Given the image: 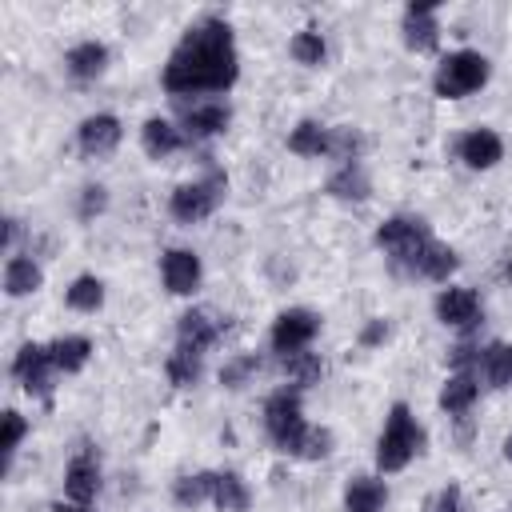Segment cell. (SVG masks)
Returning a JSON list of instances; mask_svg holds the SVG:
<instances>
[{
  "mask_svg": "<svg viewBox=\"0 0 512 512\" xmlns=\"http://www.w3.org/2000/svg\"><path fill=\"white\" fill-rule=\"evenodd\" d=\"M104 200H108V196H104V188H100V184H92V188H84V208H80V216L88 220L92 212H100V208H104Z\"/></svg>",
  "mask_w": 512,
  "mask_h": 512,
  "instance_id": "74e56055",
  "label": "cell"
},
{
  "mask_svg": "<svg viewBox=\"0 0 512 512\" xmlns=\"http://www.w3.org/2000/svg\"><path fill=\"white\" fill-rule=\"evenodd\" d=\"M372 184H368V172L352 160V164H340L332 176H328V196L336 200H368Z\"/></svg>",
  "mask_w": 512,
  "mask_h": 512,
  "instance_id": "d6986e66",
  "label": "cell"
},
{
  "mask_svg": "<svg viewBox=\"0 0 512 512\" xmlns=\"http://www.w3.org/2000/svg\"><path fill=\"white\" fill-rule=\"evenodd\" d=\"M64 492L72 496V504H88L96 492H100V464L92 452H80L72 456L68 472H64Z\"/></svg>",
  "mask_w": 512,
  "mask_h": 512,
  "instance_id": "4fadbf2b",
  "label": "cell"
},
{
  "mask_svg": "<svg viewBox=\"0 0 512 512\" xmlns=\"http://www.w3.org/2000/svg\"><path fill=\"white\" fill-rule=\"evenodd\" d=\"M288 148H292L296 156H328V148H332V128H324V124H316V120H300V124L292 128V136H288Z\"/></svg>",
  "mask_w": 512,
  "mask_h": 512,
  "instance_id": "44dd1931",
  "label": "cell"
},
{
  "mask_svg": "<svg viewBox=\"0 0 512 512\" xmlns=\"http://www.w3.org/2000/svg\"><path fill=\"white\" fill-rule=\"evenodd\" d=\"M280 364H284V372H288V380H292L296 388H304V384L320 380V372H324V364H320V356H316V352H288Z\"/></svg>",
  "mask_w": 512,
  "mask_h": 512,
  "instance_id": "1f68e13d",
  "label": "cell"
},
{
  "mask_svg": "<svg viewBox=\"0 0 512 512\" xmlns=\"http://www.w3.org/2000/svg\"><path fill=\"white\" fill-rule=\"evenodd\" d=\"M504 156V144L492 128H472L468 136H460V160L468 168H492Z\"/></svg>",
  "mask_w": 512,
  "mask_h": 512,
  "instance_id": "9a60e30c",
  "label": "cell"
},
{
  "mask_svg": "<svg viewBox=\"0 0 512 512\" xmlns=\"http://www.w3.org/2000/svg\"><path fill=\"white\" fill-rule=\"evenodd\" d=\"M212 484H216V472H196V476H180L172 496L180 508H196L204 500H212Z\"/></svg>",
  "mask_w": 512,
  "mask_h": 512,
  "instance_id": "f1b7e54d",
  "label": "cell"
},
{
  "mask_svg": "<svg viewBox=\"0 0 512 512\" xmlns=\"http://www.w3.org/2000/svg\"><path fill=\"white\" fill-rule=\"evenodd\" d=\"M384 500H388V492H384L380 480L356 476V480L348 484V492H344V512H380Z\"/></svg>",
  "mask_w": 512,
  "mask_h": 512,
  "instance_id": "cb8c5ba5",
  "label": "cell"
},
{
  "mask_svg": "<svg viewBox=\"0 0 512 512\" xmlns=\"http://www.w3.org/2000/svg\"><path fill=\"white\" fill-rule=\"evenodd\" d=\"M116 144H120V120L116 116L100 112V116H88L80 124V152L84 156H108V152H116Z\"/></svg>",
  "mask_w": 512,
  "mask_h": 512,
  "instance_id": "7c38bea8",
  "label": "cell"
},
{
  "mask_svg": "<svg viewBox=\"0 0 512 512\" xmlns=\"http://www.w3.org/2000/svg\"><path fill=\"white\" fill-rule=\"evenodd\" d=\"M476 372L488 380V388L512 384V344H504V340L488 344V348L480 352V360H476Z\"/></svg>",
  "mask_w": 512,
  "mask_h": 512,
  "instance_id": "ac0fdd59",
  "label": "cell"
},
{
  "mask_svg": "<svg viewBox=\"0 0 512 512\" xmlns=\"http://www.w3.org/2000/svg\"><path fill=\"white\" fill-rule=\"evenodd\" d=\"M408 272H416V276H424V280H448V276L456 272V252H452L448 244H440V240H428V244L412 256Z\"/></svg>",
  "mask_w": 512,
  "mask_h": 512,
  "instance_id": "2e32d148",
  "label": "cell"
},
{
  "mask_svg": "<svg viewBox=\"0 0 512 512\" xmlns=\"http://www.w3.org/2000/svg\"><path fill=\"white\" fill-rule=\"evenodd\" d=\"M428 240H432V232H428V224L416 220V216H392V220H384V224L376 228V244H380V248L392 256V264L404 268V272H408L412 256H416Z\"/></svg>",
  "mask_w": 512,
  "mask_h": 512,
  "instance_id": "8992f818",
  "label": "cell"
},
{
  "mask_svg": "<svg viewBox=\"0 0 512 512\" xmlns=\"http://www.w3.org/2000/svg\"><path fill=\"white\" fill-rule=\"evenodd\" d=\"M384 332H388V328H384V320H372V324L364 328V344H376V340H384Z\"/></svg>",
  "mask_w": 512,
  "mask_h": 512,
  "instance_id": "f35d334b",
  "label": "cell"
},
{
  "mask_svg": "<svg viewBox=\"0 0 512 512\" xmlns=\"http://www.w3.org/2000/svg\"><path fill=\"white\" fill-rule=\"evenodd\" d=\"M248 484L236 476V472H216V484H212V504L220 512H248Z\"/></svg>",
  "mask_w": 512,
  "mask_h": 512,
  "instance_id": "484cf974",
  "label": "cell"
},
{
  "mask_svg": "<svg viewBox=\"0 0 512 512\" xmlns=\"http://www.w3.org/2000/svg\"><path fill=\"white\" fill-rule=\"evenodd\" d=\"M288 52H292V60H296V64L320 68V64H324V52H328V48H324V36H320V32L304 28V32H296V36H292Z\"/></svg>",
  "mask_w": 512,
  "mask_h": 512,
  "instance_id": "f546056e",
  "label": "cell"
},
{
  "mask_svg": "<svg viewBox=\"0 0 512 512\" xmlns=\"http://www.w3.org/2000/svg\"><path fill=\"white\" fill-rule=\"evenodd\" d=\"M420 448H424V428L416 424V416L408 412V404H392L388 424H384L380 444H376V464L384 472H400Z\"/></svg>",
  "mask_w": 512,
  "mask_h": 512,
  "instance_id": "7a4b0ae2",
  "label": "cell"
},
{
  "mask_svg": "<svg viewBox=\"0 0 512 512\" xmlns=\"http://www.w3.org/2000/svg\"><path fill=\"white\" fill-rule=\"evenodd\" d=\"M216 336H220V320H216L208 308H192V312H184V316L176 320V340H180L184 348L204 352Z\"/></svg>",
  "mask_w": 512,
  "mask_h": 512,
  "instance_id": "5bb4252c",
  "label": "cell"
},
{
  "mask_svg": "<svg viewBox=\"0 0 512 512\" xmlns=\"http://www.w3.org/2000/svg\"><path fill=\"white\" fill-rule=\"evenodd\" d=\"M476 376L472 372H452L448 380H444V388H440V408L444 412H468L472 404H476Z\"/></svg>",
  "mask_w": 512,
  "mask_h": 512,
  "instance_id": "d4e9b609",
  "label": "cell"
},
{
  "mask_svg": "<svg viewBox=\"0 0 512 512\" xmlns=\"http://www.w3.org/2000/svg\"><path fill=\"white\" fill-rule=\"evenodd\" d=\"M228 120H232L228 104H216V100H208V104H192V108L184 112V128H188V136H216V132L228 128Z\"/></svg>",
  "mask_w": 512,
  "mask_h": 512,
  "instance_id": "e0dca14e",
  "label": "cell"
},
{
  "mask_svg": "<svg viewBox=\"0 0 512 512\" xmlns=\"http://www.w3.org/2000/svg\"><path fill=\"white\" fill-rule=\"evenodd\" d=\"M504 460H508V464H512V436H508V440H504Z\"/></svg>",
  "mask_w": 512,
  "mask_h": 512,
  "instance_id": "60d3db41",
  "label": "cell"
},
{
  "mask_svg": "<svg viewBox=\"0 0 512 512\" xmlns=\"http://www.w3.org/2000/svg\"><path fill=\"white\" fill-rule=\"evenodd\" d=\"M68 76H76V80H96L104 68H108V48L104 44H96V40H88V44H76L72 52H68Z\"/></svg>",
  "mask_w": 512,
  "mask_h": 512,
  "instance_id": "ffe728a7",
  "label": "cell"
},
{
  "mask_svg": "<svg viewBox=\"0 0 512 512\" xmlns=\"http://www.w3.org/2000/svg\"><path fill=\"white\" fill-rule=\"evenodd\" d=\"M48 356H52L56 372H80L92 356V340L88 336H60L48 344Z\"/></svg>",
  "mask_w": 512,
  "mask_h": 512,
  "instance_id": "7402d4cb",
  "label": "cell"
},
{
  "mask_svg": "<svg viewBox=\"0 0 512 512\" xmlns=\"http://www.w3.org/2000/svg\"><path fill=\"white\" fill-rule=\"evenodd\" d=\"M224 188H228L224 172H216V168H212L204 180L180 184V188L172 192V200H168V212H172L180 224H196V220H204V216H212V212H216V204L224 200Z\"/></svg>",
  "mask_w": 512,
  "mask_h": 512,
  "instance_id": "5b68a950",
  "label": "cell"
},
{
  "mask_svg": "<svg viewBox=\"0 0 512 512\" xmlns=\"http://www.w3.org/2000/svg\"><path fill=\"white\" fill-rule=\"evenodd\" d=\"M328 452H332V432H328V428H308L300 456H304V460H320V456H328Z\"/></svg>",
  "mask_w": 512,
  "mask_h": 512,
  "instance_id": "d590c367",
  "label": "cell"
},
{
  "mask_svg": "<svg viewBox=\"0 0 512 512\" xmlns=\"http://www.w3.org/2000/svg\"><path fill=\"white\" fill-rule=\"evenodd\" d=\"M484 80H488V60L480 52H472V48H460V52L440 60V68L432 76V88L444 100H460V96L484 88Z\"/></svg>",
  "mask_w": 512,
  "mask_h": 512,
  "instance_id": "277c9868",
  "label": "cell"
},
{
  "mask_svg": "<svg viewBox=\"0 0 512 512\" xmlns=\"http://www.w3.org/2000/svg\"><path fill=\"white\" fill-rule=\"evenodd\" d=\"M164 372H168V380H172L176 388H188V384H196V380H200V352H196V348H184V344H176V352L168 356Z\"/></svg>",
  "mask_w": 512,
  "mask_h": 512,
  "instance_id": "83f0119b",
  "label": "cell"
},
{
  "mask_svg": "<svg viewBox=\"0 0 512 512\" xmlns=\"http://www.w3.org/2000/svg\"><path fill=\"white\" fill-rule=\"evenodd\" d=\"M360 148H364V140H360V132H352V128H332V148H328V156H336V160H344V164H352Z\"/></svg>",
  "mask_w": 512,
  "mask_h": 512,
  "instance_id": "836d02e7",
  "label": "cell"
},
{
  "mask_svg": "<svg viewBox=\"0 0 512 512\" xmlns=\"http://www.w3.org/2000/svg\"><path fill=\"white\" fill-rule=\"evenodd\" d=\"M52 512H88V508H84V504H68V508H64V504H56Z\"/></svg>",
  "mask_w": 512,
  "mask_h": 512,
  "instance_id": "ab89813d",
  "label": "cell"
},
{
  "mask_svg": "<svg viewBox=\"0 0 512 512\" xmlns=\"http://www.w3.org/2000/svg\"><path fill=\"white\" fill-rule=\"evenodd\" d=\"M104 304V284L96 276H76L68 288V308L76 312H96Z\"/></svg>",
  "mask_w": 512,
  "mask_h": 512,
  "instance_id": "4dcf8cb0",
  "label": "cell"
},
{
  "mask_svg": "<svg viewBox=\"0 0 512 512\" xmlns=\"http://www.w3.org/2000/svg\"><path fill=\"white\" fill-rule=\"evenodd\" d=\"M24 432H28V424H24V416L20 412H4V436H0V448H4V456H12L16 448H20V440H24Z\"/></svg>",
  "mask_w": 512,
  "mask_h": 512,
  "instance_id": "e575fe53",
  "label": "cell"
},
{
  "mask_svg": "<svg viewBox=\"0 0 512 512\" xmlns=\"http://www.w3.org/2000/svg\"><path fill=\"white\" fill-rule=\"evenodd\" d=\"M436 40H440L436 4H408V12H404V44L412 52H432Z\"/></svg>",
  "mask_w": 512,
  "mask_h": 512,
  "instance_id": "8fae6325",
  "label": "cell"
},
{
  "mask_svg": "<svg viewBox=\"0 0 512 512\" xmlns=\"http://www.w3.org/2000/svg\"><path fill=\"white\" fill-rule=\"evenodd\" d=\"M140 140H144V152H148L152 160H164V156H172V152L180 148V128L168 124V120H160V116H152V120L140 128Z\"/></svg>",
  "mask_w": 512,
  "mask_h": 512,
  "instance_id": "603a6c76",
  "label": "cell"
},
{
  "mask_svg": "<svg viewBox=\"0 0 512 512\" xmlns=\"http://www.w3.org/2000/svg\"><path fill=\"white\" fill-rule=\"evenodd\" d=\"M40 268H36V260L32 256H12L8 260V268H4V292L8 296H28V292H36L40 288Z\"/></svg>",
  "mask_w": 512,
  "mask_h": 512,
  "instance_id": "4316f807",
  "label": "cell"
},
{
  "mask_svg": "<svg viewBox=\"0 0 512 512\" xmlns=\"http://www.w3.org/2000/svg\"><path fill=\"white\" fill-rule=\"evenodd\" d=\"M240 60H236V40L232 28L216 16L192 24L184 40L172 48L164 64V92L172 96H200V92H224L236 84Z\"/></svg>",
  "mask_w": 512,
  "mask_h": 512,
  "instance_id": "6da1fadb",
  "label": "cell"
},
{
  "mask_svg": "<svg viewBox=\"0 0 512 512\" xmlns=\"http://www.w3.org/2000/svg\"><path fill=\"white\" fill-rule=\"evenodd\" d=\"M52 372H56V364H52L48 348H40V344H24V348L16 352V360H12V376L20 380V388H24L28 396H44V400H48V392H52Z\"/></svg>",
  "mask_w": 512,
  "mask_h": 512,
  "instance_id": "ba28073f",
  "label": "cell"
},
{
  "mask_svg": "<svg viewBox=\"0 0 512 512\" xmlns=\"http://www.w3.org/2000/svg\"><path fill=\"white\" fill-rule=\"evenodd\" d=\"M432 512H464V504H460V488H456V484L440 488V496H436Z\"/></svg>",
  "mask_w": 512,
  "mask_h": 512,
  "instance_id": "8d00e7d4",
  "label": "cell"
},
{
  "mask_svg": "<svg viewBox=\"0 0 512 512\" xmlns=\"http://www.w3.org/2000/svg\"><path fill=\"white\" fill-rule=\"evenodd\" d=\"M264 428L272 436V444L288 456H300L304 448V436H308V424H304V412H300V392L296 388H284L276 392L268 404H264Z\"/></svg>",
  "mask_w": 512,
  "mask_h": 512,
  "instance_id": "3957f363",
  "label": "cell"
},
{
  "mask_svg": "<svg viewBox=\"0 0 512 512\" xmlns=\"http://www.w3.org/2000/svg\"><path fill=\"white\" fill-rule=\"evenodd\" d=\"M160 272H164V288L172 296H192L200 284V260L188 248H168L160 260Z\"/></svg>",
  "mask_w": 512,
  "mask_h": 512,
  "instance_id": "9c48e42d",
  "label": "cell"
},
{
  "mask_svg": "<svg viewBox=\"0 0 512 512\" xmlns=\"http://www.w3.org/2000/svg\"><path fill=\"white\" fill-rule=\"evenodd\" d=\"M316 332H320L316 312H308V308H288V312H280L276 324H272V348H276L280 356L304 352Z\"/></svg>",
  "mask_w": 512,
  "mask_h": 512,
  "instance_id": "52a82bcc",
  "label": "cell"
},
{
  "mask_svg": "<svg viewBox=\"0 0 512 512\" xmlns=\"http://www.w3.org/2000/svg\"><path fill=\"white\" fill-rule=\"evenodd\" d=\"M256 368H260L256 356H236V360H228V364L220 368V384H224V388H244Z\"/></svg>",
  "mask_w": 512,
  "mask_h": 512,
  "instance_id": "d6a6232c",
  "label": "cell"
},
{
  "mask_svg": "<svg viewBox=\"0 0 512 512\" xmlns=\"http://www.w3.org/2000/svg\"><path fill=\"white\" fill-rule=\"evenodd\" d=\"M436 316L452 328H476L480 324V300L472 288H444L436 296Z\"/></svg>",
  "mask_w": 512,
  "mask_h": 512,
  "instance_id": "30bf717a",
  "label": "cell"
}]
</instances>
